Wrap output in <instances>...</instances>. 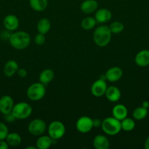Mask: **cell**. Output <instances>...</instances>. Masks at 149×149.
Here are the masks:
<instances>
[{
    "mask_svg": "<svg viewBox=\"0 0 149 149\" xmlns=\"http://www.w3.org/2000/svg\"><path fill=\"white\" fill-rule=\"evenodd\" d=\"M9 42L14 49L22 50L29 47L31 42L30 35L26 31H19L11 33Z\"/></svg>",
    "mask_w": 149,
    "mask_h": 149,
    "instance_id": "1",
    "label": "cell"
},
{
    "mask_svg": "<svg viewBox=\"0 0 149 149\" xmlns=\"http://www.w3.org/2000/svg\"><path fill=\"white\" fill-rule=\"evenodd\" d=\"M112 37V32L109 26H100L96 28L93 33V39L96 46L104 47L110 43Z\"/></svg>",
    "mask_w": 149,
    "mask_h": 149,
    "instance_id": "2",
    "label": "cell"
},
{
    "mask_svg": "<svg viewBox=\"0 0 149 149\" xmlns=\"http://www.w3.org/2000/svg\"><path fill=\"white\" fill-rule=\"evenodd\" d=\"M102 130L108 135H115L119 133L121 130V121L115 117H107L102 122Z\"/></svg>",
    "mask_w": 149,
    "mask_h": 149,
    "instance_id": "3",
    "label": "cell"
},
{
    "mask_svg": "<svg viewBox=\"0 0 149 149\" xmlns=\"http://www.w3.org/2000/svg\"><path fill=\"white\" fill-rule=\"evenodd\" d=\"M12 113L16 119H26L32 115V107L30 104L26 102H19L14 105Z\"/></svg>",
    "mask_w": 149,
    "mask_h": 149,
    "instance_id": "4",
    "label": "cell"
},
{
    "mask_svg": "<svg viewBox=\"0 0 149 149\" xmlns=\"http://www.w3.org/2000/svg\"><path fill=\"white\" fill-rule=\"evenodd\" d=\"M46 93L45 87L41 82H36L31 84L27 89V97L33 101H38L44 97Z\"/></svg>",
    "mask_w": 149,
    "mask_h": 149,
    "instance_id": "5",
    "label": "cell"
},
{
    "mask_svg": "<svg viewBox=\"0 0 149 149\" xmlns=\"http://www.w3.org/2000/svg\"><path fill=\"white\" fill-rule=\"evenodd\" d=\"M48 135L54 141L61 139L66 132L64 124L60 121H53L48 127Z\"/></svg>",
    "mask_w": 149,
    "mask_h": 149,
    "instance_id": "6",
    "label": "cell"
},
{
    "mask_svg": "<svg viewBox=\"0 0 149 149\" xmlns=\"http://www.w3.org/2000/svg\"><path fill=\"white\" fill-rule=\"evenodd\" d=\"M47 130L46 123L41 119H35L29 123L28 130L34 136H40Z\"/></svg>",
    "mask_w": 149,
    "mask_h": 149,
    "instance_id": "7",
    "label": "cell"
},
{
    "mask_svg": "<svg viewBox=\"0 0 149 149\" xmlns=\"http://www.w3.org/2000/svg\"><path fill=\"white\" fill-rule=\"evenodd\" d=\"M93 127V119L89 116H81L76 122V129L80 133H88Z\"/></svg>",
    "mask_w": 149,
    "mask_h": 149,
    "instance_id": "8",
    "label": "cell"
},
{
    "mask_svg": "<svg viewBox=\"0 0 149 149\" xmlns=\"http://www.w3.org/2000/svg\"><path fill=\"white\" fill-rule=\"evenodd\" d=\"M108 85L105 79H99L92 84L91 87V93L95 97H102L105 94Z\"/></svg>",
    "mask_w": 149,
    "mask_h": 149,
    "instance_id": "9",
    "label": "cell"
},
{
    "mask_svg": "<svg viewBox=\"0 0 149 149\" xmlns=\"http://www.w3.org/2000/svg\"><path fill=\"white\" fill-rule=\"evenodd\" d=\"M14 105V100L11 96H2L0 97V113L3 115L11 113Z\"/></svg>",
    "mask_w": 149,
    "mask_h": 149,
    "instance_id": "10",
    "label": "cell"
},
{
    "mask_svg": "<svg viewBox=\"0 0 149 149\" xmlns=\"http://www.w3.org/2000/svg\"><path fill=\"white\" fill-rule=\"evenodd\" d=\"M105 79L110 82H115L121 79L123 76V70L120 67L115 66L109 68L105 74Z\"/></svg>",
    "mask_w": 149,
    "mask_h": 149,
    "instance_id": "11",
    "label": "cell"
},
{
    "mask_svg": "<svg viewBox=\"0 0 149 149\" xmlns=\"http://www.w3.org/2000/svg\"><path fill=\"white\" fill-rule=\"evenodd\" d=\"M19 20L15 15H7L5 16L3 20V25L7 30L10 31H14L18 28Z\"/></svg>",
    "mask_w": 149,
    "mask_h": 149,
    "instance_id": "12",
    "label": "cell"
},
{
    "mask_svg": "<svg viewBox=\"0 0 149 149\" xmlns=\"http://www.w3.org/2000/svg\"><path fill=\"white\" fill-rule=\"evenodd\" d=\"M134 61L138 66H148L149 65V50L143 49L137 52L134 58Z\"/></svg>",
    "mask_w": 149,
    "mask_h": 149,
    "instance_id": "13",
    "label": "cell"
},
{
    "mask_svg": "<svg viewBox=\"0 0 149 149\" xmlns=\"http://www.w3.org/2000/svg\"><path fill=\"white\" fill-rule=\"evenodd\" d=\"M94 17L97 23H108L112 18V13L108 9L102 8L96 10Z\"/></svg>",
    "mask_w": 149,
    "mask_h": 149,
    "instance_id": "14",
    "label": "cell"
},
{
    "mask_svg": "<svg viewBox=\"0 0 149 149\" xmlns=\"http://www.w3.org/2000/svg\"><path fill=\"white\" fill-rule=\"evenodd\" d=\"M18 68L19 65L18 63L14 60H10L4 64L3 72L7 77H11L17 73Z\"/></svg>",
    "mask_w": 149,
    "mask_h": 149,
    "instance_id": "15",
    "label": "cell"
},
{
    "mask_svg": "<svg viewBox=\"0 0 149 149\" xmlns=\"http://www.w3.org/2000/svg\"><path fill=\"white\" fill-rule=\"evenodd\" d=\"M98 6L96 0H85L80 4V10L85 14H91L97 10Z\"/></svg>",
    "mask_w": 149,
    "mask_h": 149,
    "instance_id": "16",
    "label": "cell"
},
{
    "mask_svg": "<svg viewBox=\"0 0 149 149\" xmlns=\"http://www.w3.org/2000/svg\"><path fill=\"white\" fill-rule=\"evenodd\" d=\"M112 114L113 117L118 120L121 121L126 117H127L128 115V110L127 108L123 104H117L112 108Z\"/></svg>",
    "mask_w": 149,
    "mask_h": 149,
    "instance_id": "17",
    "label": "cell"
},
{
    "mask_svg": "<svg viewBox=\"0 0 149 149\" xmlns=\"http://www.w3.org/2000/svg\"><path fill=\"white\" fill-rule=\"evenodd\" d=\"M105 96L107 99L110 102H117L120 100L121 96V91L118 87L115 86H110L107 88L105 92Z\"/></svg>",
    "mask_w": 149,
    "mask_h": 149,
    "instance_id": "18",
    "label": "cell"
},
{
    "mask_svg": "<svg viewBox=\"0 0 149 149\" xmlns=\"http://www.w3.org/2000/svg\"><path fill=\"white\" fill-rule=\"evenodd\" d=\"M93 145L96 149H108L110 147V141L105 135H98L93 138Z\"/></svg>",
    "mask_w": 149,
    "mask_h": 149,
    "instance_id": "19",
    "label": "cell"
},
{
    "mask_svg": "<svg viewBox=\"0 0 149 149\" xmlns=\"http://www.w3.org/2000/svg\"><path fill=\"white\" fill-rule=\"evenodd\" d=\"M53 140L49 135H42L38 138L36 141V147L38 149H48L52 145Z\"/></svg>",
    "mask_w": 149,
    "mask_h": 149,
    "instance_id": "20",
    "label": "cell"
},
{
    "mask_svg": "<svg viewBox=\"0 0 149 149\" xmlns=\"http://www.w3.org/2000/svg\"><path fill=\"white\" fill-rule=\"evenodd\" d=\"M6 142L9 145V146L16 147L18 146L22 142L21 136L17 132H9L7 138L5 139Z\"/></svg>",
    "mask_w": 149,
    "mask_h": 149,
    "instance_id": "21",
    "label": "cell"
},
{
    "mask_svg": "<svg viewBox=\"0 0 149 149\" xmlns=\"http://www.w3.org/2000/svg\"><path fill=\"white\" fill-rule=\"evenodd\" d=\"M29 4L32 10L37 12H43L48 5V0H29Z\"/></svg>",
    "mask_w": 149,
    "mask_h": 149,
    "instance_id": "22",
    "label": "cell"
},
{
    "mask_svg": "<svg viewBox=\"0 0 149 149\" xmlns=\"http://www.w3.org/2000/svg\"><path fill=\"white\" fill-rule=\"evenodd\" d=\"M51 29V21L48 18H42L38 21L37 24V29L38 33L46 34L49 32Z\"/></svg>",
    "mask_w": 149,
    "mask_h": 149,
    "instance_id": "23",
    "label": "cell"
},
{
    "mask_svg": "<svg viewBox=\"0 0 149 149\" xmlns=\"http://www.w3.org/2000/svg\"><path fill=\"white\" fill-rule=\"evenodd\" d=\"M54 78V73L51 69H45L40 73L39 77V82L46 85L48 83L52 81Z\"/></svg>",
    "mask_w": 149,
    "mask_h": 149,
    "instance_id": "24",
    "label": "cell"
},
{
    "mask_svg": "<svg viewBox=\"0 0 149 149\" xmlns=\"http://www.w3.org/2000/svg\"><path fill=\"white\" fill-rule=\"evenodd\" d=\"M148 109L140 106V107H137L134 109L132 115L134 119L140 121L144 119L148 116Z\"/></svg>",
    "mask_w": 149,
    "mask_h": 149,
    "instance_id": "25",
    "label": "cell"
},
{
    "mask_svg": "<svg viewBox=\"0 0 149 149\" xmlns=\"http://www.w3.org/2000/svg\"><path fill=\"white\" fill-rule=\"evenodd\" d=\"M96 23L97 22L95 17L88 16V17H84L81 21V27L85 30H91L95 27Z\"/></svg>",
    "mask_w": 149,
    "mask_h": 149,
    "instance_id": "26",
    "label": "cell"
},
{
    "mask_svg": "<svg viewBox=\"0 0 149 149\" xmlns=\"http://www.w3.org/2000/svg\"><path fill=\"white\" fill-rule=\"evenodd\" d=\"M121 130L126 132H130L133 130L135 127V122L131 118L126 117L123 120L121 121Z\"/></svg>",
    "mask_w": 149,
    "mask_h": 149,
    "instance_id": "27",
    "label": "cell"
},
{
    "mask_svg": "<svg viewBox=\"0 0 149 149\" xmlns=\"http://www.w3.org/2000/svg\"><path fill=\"white\" fill-rule=\"evenodd\" d=\"M110 30L112 32V33H115V34H118V33H121V32L124 31V26L121 22L120 21H114L112 23H110L109 26Z\"/></svg>",
    "mask_w": 149,
    "mask_h": 149,
    "instance_id": "28",
    "label": "cell"
},
{
    "mask_svg": "<svg viewBox=\"0 0 149 149\" xmlns=\"http://www.w3.org/2000/svg\"><path fill=\"white\" fill-rule=\"evenodd\" d=\"M9 133V130L7 125L0 122V141L5 140Z\"/></svg>",
    "mask_w": 149,
    "mask_h": 149,
    "instance_id": "29",
    "label": "cell"
},
{
    "mask_svg": "<svg viewBox=\"0 0 149 149\" xmlns=\"http://www.w3.org/2000/svg\"><path fill=\"white\" fill-rule=\"evenodd\" d=\"M46 38L45 34L41 33H38L34 37V42L37 45H42L45 42Z\"/></svg>",
    "mask_w": 149,
    "mask_h": 149,
    "instance_id": "30",
    "label": "cell"
},
{
    "mask_svg": "<svg viewBox=\"0 0 149 149\" xmlns=\"http://www.w3.org/2000/svg\"><path fill=\"white\" fill-rule=\"evenodd\" d=\"M10 32L11 31L7 30V29H6L5 31H4L1 32V35H0L1 39H3V40H9L10 36H11V33H10Z\"/></svg>",
    "mask_w": 149,
    "mask_h": 149,
    "instance_id": "31",
    "label": "cell"
},
{
    "mask_svg": "<svg viewBox=\"0 0 149 149\" xmlns=\"http://www.w3.org/2000/svg\"><path fill=\"white\" fill-rule=\"evenodd\" d=\"M17 74L20 77H21V78H24V77H26V76H27V71H26L25 68H18V70L17 71Z\"/></svg>",
    "mask_w": 149,
    "mask_h": 149,
    "instance_id": "32",
    "label": "cell"
},
{
    "mask_svg": "<svg viewBox=\"0 0 149 149\" xmlns=\"http://www.w3.org/2000/svg\"><path fill=\"white\" fill-rule=\"evenodd\" d=\"M4 119H5L6 121L8 122H13L16 119L15 118V116H13V113H12V112L10 113H7V114L6 115H4Z\"/></svg>",
    "mask_w": 149,
    "mask_h": 149,
    "instance_id": "33",
    "label": "cell"
},
{
    "mask_svg": "<svg viewBox=\"0 0 149 149\" xmlns=\"http://www.w3.org/2000/svg\"><path fill=\"white\" fill-rule=\"evenodd\" d=\"M102 121H101L100 119H93V127H99L102 126Z\"/></svg>",
    "mask_w": 149,
    "mask_h": 149,
    "instance_id": "34",
    "label": "cell"
},
{
    "mask_svg": "<svg viewBox=\"0 0 149 149\" xmlns=\"http://www.w3.org/2000/svg\"><path fill=\"white\" fill-rule=\"evenodd\" d=\"M9 148V145L6 142L5 140L0 141V149H7Z\"/></svg>",
    "mask_w": 149,
    "mask_h": 149,
    "instance_id": "35",
    "label": "cell"
},
{
    "mask_svg": "<svg viewBox=\"0 0 149 149\" xmlns=\"http://www.w3.org/2000/svg\"><path fill=\"white\" fill-rule=\"evenodd\" d=\"M144 147L145 149H149V137H148V138H146L145 141Z\"/></svg>",
    "mask_w": 149,
    "mask_h": 149,
    "instance_id": "36",
    "label": "cell"
},
{
    "mask_svg": "<svg viewBox=\"0 0 149 149\" xmlns=\"http://www.w3.org/2000/svg\"><path fill=\"white\" fill-rule=\"evenodd\" d=\"M142 106L144 108H145V109H148L149 108V102L148 101H144L143 103V105H142Z\"/></svg>",
    "mask_w": 149,
    "mask_h": 149,
    "instance_id": "37",
    "label": "cell"
},
{
    "mask_svg": "<svg viewBox=\"0 0 149 149\" xmlns=\"http://www.w3.org/2000/svg\"><path fill=\"white\" fill-rule=\"evenodd\" d=\"M26 148V149H36L37 147L36 146H27Z\"/></svg>",
    "mask_w": 149,
    "mask_h": 149,
    "instance_id": "38",
    "label": "cell"
}]
</instances>
